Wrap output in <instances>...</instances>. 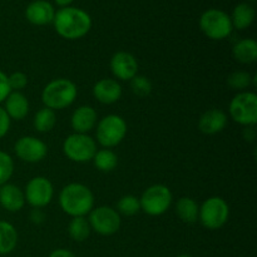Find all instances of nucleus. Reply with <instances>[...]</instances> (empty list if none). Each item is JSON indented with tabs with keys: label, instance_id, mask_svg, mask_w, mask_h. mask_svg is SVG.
<instances>
[{
	"label": "nucleus",
	"instance_id": "f257e3e1",
	"mask_svg": "<svg viewBox=\"0 0 257 257\" xmlns=\"http://www.w3.org/2000/svg\"><path fill=\"white\" fill-rule=\"evenodd\" d=\"M54 28L60 37L74 40L84 37L92 27L89 15L78 8H63L54 15Z\"/></svg>",
	"mask_w": 257,
	"mask_h": 257
},
{
	"label": "nucleus",
	"instance_id": "f03ea898",
	"mask_svg": "<svg viewBox=\"0 0 257 257\" xmlns=\"http://www.w3.org/2000/svg\"><path fill=\"white\" fill-rule=\"evenodd\" d=\"M59 205L67 215L79 217L88 215L93 210L94 197L87 186L82 183H69L60 191Z\"/></svg>",
	"mask_w": 257,
	"mask_h": 257
},
{
	"label": "nucleus",
	"instance_id": "7ed1b4c3",
	"mask_svg": "<svg viewBox=\"0 0 257 257\" xmlns=\"http://www.w3.org/2000/svg\"><path fill=\"white\" fill-rule=\"evenodd\" d=\"M78 94L77 85L69 79L59 78L45 85L42 93V100L50 109H64L75 100Z\"/></svg>",
	"mask_w": 257,
	"mask_h": 257
},
{
	"label": "nucleus",
	"instance_id": "20e7f679",
	"mask_svg": "<svg viewBox=\"0 0 257 257\" xmlns=\"http://www.w3.org/2000/svg\"><path fill=\"white\" fill-rule=\"evenodd\" d=\"M95 135H97L98 142L103 147H115L124 140L125 135H127V123L120 115H105L98 123Z\"/></svg>",
	"mask_w": 257,
	"mask_h": 257
},
{
	"label": "nucleus",
	"instance_id": "39448f33",
	"mask_svg": "<svg viewBox=\"0 0 257 257\" xmlns=\"http://www.w3.org/2000/svg\"><path fill=\"white\" fill-rule=\"evenodd\" d=\"M230 115L238 124L251 127L257 123V95L252 92H240L230 103Z\"/></svg>",
	"mask_w": 257,
	"mask_h": 257
},
{
	"label": "nucleus",
	"instance_id": "423d86ee",
	"mask_svg": "<svg viewBox=\"0 0 257 257\" xmlns=\"http://www.w3.org/2000/svg\"><path fill=\"white\" fill-rule=\"evenodd\" d=\"M63 152L73 162H89L97 152V145L90 136L73 133L63 143Z\"/></svg>",
	"mask_w": 257,
	"mask_h": 257
},
{
	"label": "nucleus",
	"instance_id": "0eeeda50",
	"mask_svg": "<svg viewBox=\"0 0 257 257\" xmlns=\"http://www.w3.org/2000/svg\"><path fill=\"white\" fill-rule=\"evenodd\" d=\"M230 207L221 197H210L202 203L198 211V218L203 227L208 230H218L227 222Z\"/></svg>",
	"mask_w": 257,
	"mask_h": 257
},
{
	"label": "nucleus",
	"instance_id": "6e6552de",
	"mask_svg": "<svg viewBox=\"0 0 257 257\" xmlns=\"http://www.w3.org/2000/svg\"><path fill=\"white\" fill-rule=\"evenodd\" d=\"M172 203V192L165 185H153L140 198L141 210L150 216H161Z\"/></svg>",
	"mask_w": 257,
	"mask_h": 257
},
{
	"label": "nucleus",
	"instance_id": "1a4fd4ad",
	"mask_svg": "<svg viewBox=\"0 0 257 257\" xmlns=\"http://www.w3.org/2000/svg\"><path fill=\"white\" fill-rule=\"evenodd\" d=\"M201 30L210 39L222 40L232 32L231 18L225 12L218 9H210L202 14L200 19Z\"/></svg>",
	"mask_w": 257,
	"mask_h": 257
},
{
	"label": "nucleus",
	"instance_id": "9d476101",
	"mask_svg": "<svg viewBox=\"0 0 257 257\" xmlns=\"http://www.w3.org/2000/svg\"><path fill=\"white\" fill-rule=\"evenodd\" d=\"M89 225L92 230L102 236L114 235L120 227V216L109 206H100L89 212Z\"/></svg>",
	"mask_w": 257,
	"mask_h": 257
},
{
	"label": "nucleus",
	"instance_id": "9b49d317",
	"mask_svg": "<svg viewBox=\"0 0 257 257\" xmlns=\"http://www.w3.org/2000/svg\"><path fill=\"white\" fill-rule=\"evenodd\" d=\"M53 195H54V190H53L52 182L43 176L32 178L27 183L24 192L25 201L34 208H42L49 205Z\"/></svg>",
	"mask_w": 257,
	"mask_h": 257
},
{
	"label": "nucleus",
	"instance_id": "f8f14e48",
	"mask_svg": "<svg viewBox=\"0 0 257 257\" xmlns=\"http://www.w3.org/2000/svg\"><path fill=\"white\" fill-rule=\"evenodd\" d=\"M15 155L27 163H37L44 160L47 156L48 147L39 138L25 136L19 138L14 146Z\"/></svg>",
	"mask_w": 257,
	"mask_h": 257
},
{
	"label": "nucleus",
	"instance_id": "ddd939ff",
	"mask_svg": "<svg viewBox=\"0 0 257 257\" xmlns=\"http://www.w3.org/2000/svg\"><path fill=\"white\" fill-rule=\"evenodd\" d=\"M110 70L119 80H131L137 75V59L131 53L117 52L110 59Z\"/></svg>",
	"mask_w": 257,
	"mask_h": 257
},
{
	"label": "nucleus",
	"instance_id": "4468645a",
	"mask_svg": "<svg viewBox=\"0 0 257 257\" xmlns=\"http://www.w3.org/2000/svg\"><path fill=\"white\" fill-rule=\"evenodd\" d=\"M93 95L103 104H113L122 97V87L115 79L105 78L98 80L93 87Z\"/></svg>",
	"mask_w": 257,
	"mask_h": 257
},
{
	"label": "nucleus",
	"instance_id": "2eb2a0df",
	"mask_svg": "<svg viewBox=\"0 0 257 257\" xmlns=\"http://www.w3.org/2000/svg\"><path fill=\"white\" fill-rule=\"evenodd\" d=\"M0 205L9 212H18L25 205L24 192L13 183L0 186Z\"/></svg>",
	"mask_w": 257,
	"mask_h": 257
},
{
	"label": "nucleus",
	"instance_id": "dca6fc26",
	"mask_svg": "<svg viewBox=\"0 0 257 257\" xmlns=\"http://www.w3.org/2000/svg\"><path fill=\"white\" fill-rule=\"evenodd\" d=\"M227 125V115L221 109H210L201 115L198 130L205 135H216L225 130Z\"/></svg>",
	"mask_w": 257,
	"mask_h": 257
},
{
	"label": "nucleus",
	"instance_id": "f3484780",
	"mask_svg": "<svg viewBox=\"0 0 257 257\" xmlns=\"http://www.w3.org/2000/svg\"><path fill=\"white\" fill-rule=\"evenodd\" d=\"M95 123H97V112L90 105H82L77 108L70 119V124L75 133H84V135L94 128Z\"/></svg>",
	"mask_w": 257,
	"mask_h": 257
},
{
	"label": "nucleus",
	"instance_id": "a211bd4d",
	"mask_svg": "<svg viewBox=\"0 0 257 257\" xmlns=\"http://www.w3.org/2000/svg\"><path fill=\"white\" fill-rule=\"evenodd\" d=\"M25 15L32 24L45 25L53 22L55 12L50 3L44 2V0H37V2H33L32 4H29Z\"/></svg>",
	"mask_w": 257,
	"mask_h": 257
},
{
	"label": "nucleus",
	"instance_id": "6ab92c4d",
	"mask_svg": "<svg viewBox=\"0 0 257 257\" xmlns=\"http://www.w3.org/2000/svg\"><path fill=\"white\" fill-rule=\"evenodd\" d=\"M5 102V112L8 113L10 119L22 120L29 113V102L28 98L20 92H10Z\"/></svg>",
	"mask_w": 257,
	"mask_h": 257
},
{
	"label": "nucleus",
	"instance_id": "aec40b11",
	"mask_svg": "<svg viewBox=\"0 0 257 257\" xmlns=\"http://www.w3.org/2000/svg\"><path fill=\"white\" fill-rule=\"evenodd\" d=\"M232 55L242 64H251L257 59V43L253 39H242L232 48Z\"/></svg>",
	"mask_w": 257,
	"mask_h": 257
},
{
	"label": "nucleus",
	"instance_id": "412c9836",
	"mask_svg": "<svg viewBox=\"0 0 257 257\" xmlns=\"http://www.w3.org/2000/svg\"><path fill=\"white\" fill-rule=\"evenodd\" d=\"M18 245V232L12 223L0 221V255L13 252Z\"/></svg>",
	"mask_w": 257,
	"mask_h": 257
},
{
	"label": "nucleus",
	"instance_id": "4be33fe9",
	"mask_svg": "<svg viewBox=\"0 0 257 257\" xmlns=\"http://www.w3.org/2000/svg\"><path fill=\"white\" fill-rule=\"evenodd\" d=\"M200 206L193 198L181 197L176 203V213L186 223H193L198 218Z\"/></svg>",
	"mask_w": 257,
	"mask_h": 257
},
{
	"label": "nucleus",
	"instance_id": "5701e85b",
	"mask_svg": "<svg viewBox=\"0 0 257 257\" xmlns=\"http://www.w3.org/2000/svg\"><path fill=\"white\" fill-rule=\"evenodd\" d=\"M253 19H255V9L250 4H238L233 9L231 23L236 29L243 30L252 24Z\"/></svg>",
	"mask_w": 257,
	"mask_h": 257
},
{
	"label": "nucleus",
	"instance_id": "b1692460",
	"mask_svg": "<svg viewBox=\"0 0 257 257\" xmlns=\"http://www.w3.org/2000/svg\"><path fill=\"white\" fill-rule=\"evenodd\" d=\"M89 221L84 217V216H79V217H73L70 221L69 226H68V233H69L70 238L77 242H83L87 240L90 235Z\"/></svg>",
	"mask_w": 257,
	"mask_h": 257
},
{
	"label": "nucleus",
	"instance_id": "393cba45",
	"mask_svg": "<svg viewBox=\"0 0 257 257\" xmlns=\"http://www.w3.org/2000/svg\"><path fill=\"white\" fill-rule=\"evenodd\" d=\"M57 123V115L55 112L50 108H42L37 112L34 117V128L38 132H50Z\"/></svg>",
	"mask_w": 257,
	"mask_h": 257
},
{
	"label": "nucleus",
	"instance_id": "a878e982",
	"mask_svg": "<svg viewBox=\"0 0 257 257\" xmlns=\"http://www.w3.org/2000/svg\"><path fill=\"white\" fill-rule=\"evenodd\" d=\"M93 161H94V166L102 172H110L115 168L118 163L117 155H115L113 151L107 150H100L97 151L93 157Z\"/></svg>",
	"mask_w": 257,
	"mask_h": 257
},
{
	"label": "nucleus",
	"instance_id": "bb28decb",
	"mask_svg": "<svg viewBox=\"0 0 257 257\" xmlns=\"http://www.w3.org/2000/svg\"><path fill=\"white\" fill-rule=\"evenodd\" d=\"M256 85V75L251 77L247 72H233L227 77L228 87L235 90H243L251 85V83Z\"/></svg>",
	"mask_w": 257,
	"mask_h": 257
},
{
	"label": "nucleus",
	"instance_id": "cd10ccee",
	"mask_svg": "<svg viewBox=\"0 0 257 257\" xmlns=\"http://www.w3.org/2000/svg\"><path fill=\"white\" fill-rule=\"evenodd\" d=\"M140 198H137L136 196H123L117 203V212L122 213L124 216H133L140 212Z\"/></svg>",
	"mask_w": 257,
	"mask_h": 257
},
{
	"label": "nucleus",
	"instance_id": "c85d7f7f",
	"mask_svg": "<svg viewBox=\"0 0 257 257\" xmlns=\"http://www.w3.org/2000/svg\"><path fill=\"white\" fill-rule=\"evenodd\" d=\"M14 173V161L7 152L0 151V186L8 183Z\"/></svg>",
	"mask_w": 257,
	"mask_h": 257
},
{
	"label": "nucleus",
	"instance_id": "c756f323",
	"mask_svg": "<svg viewBox=\"0 0 257 257\" xmlns=\"http://www.w3.org/2000/svg\"><path fill=\"white\" fill-rule=\"evenodd\" d=\"M130 82L131 89L138 97H147L152 92V83L148 78L143 77V75H136Z\"/></svg>",
	"mask_w": 257,
	"mask_h": 257
},
{
	"label": "nucleus",
	"instance_id": "7c9ffc66",
	"mask_svg": "<svg viewBox=\"0 0 257 257\" xmlns=\"http://www.w3.org/2000/svg\"><path fill=\"white\" fill-rule=\"evenodd\" d=\"M8 83L12 92H19L28 84V77L23 72H14L8 77Z\"/></svg>",
	"mask_w": 257,
	"mask_h": 257
},
{
	"label": "nucleus",
	"instance_id": "2f4dec72",
	"mask_svg": "<svg viewBox=\"0 0 257 257\" xmlns=\"http://www.w3.org/2000/svg\"><path fill=\"white\" fill-rule=\"evenodd\" d=\"M10 92L12 90H10L9 83H8V75L3 70H0V103L7 99Z\"/></svg>",
	"mask_w": 257,
	"mask_h": 257
},
{
	"label": "nucleus",
	"instance_id": "473e14b6",
	"mask_svg": "<svg viewBox=\"0 0 257 257\" xmlns=\"http://www.w3.org/2000/svg\"><path fill=\"white\" fill-rule=\"evenodd\" d=\"M10 118L8 115V113L5 112L4 108L0 107V138L5 137L7 133L9 132L10 128Z\"/></svg>",
	"mask_w": 257,
	"mask_h": 257
},
{
	"label": "nucleus",
	"instance_id": "72a5a7b5",
	"mask_svg": "<svg viewBox=\"0 0 257 257\" xmlns=\"http://www.w3.org/2000/svg\"><path fill=\"white\" fill-rule=\"evenodd\" d=\"M44 220H45V215L40 208H34V210H32V212H30V221H32L33 223H35V225H40V223L44 222Z\"/></svg>",
	"mask_w": 257,
	"mask_h": 257
},
{
	"label": "nucleus",
	"instance_id": "f704fd0d",
	"mask_svg": "<svg viewBox=\"0 0 257 257\" xmlns=\"http://www.w3.org/2000/svg\"><path fill=\"white\" fill-rule=\"evenodd\" d=\"M49 257H77L72 251L65 250V248H58L50 253Z\"/></svg>",
	"mask_w": 257,
	"mask_h": 257
},
{
	"label": "nucleus",
	"instance_id": "c9c22d12",
	"mask_svg": "<svg viewBox=\"0 0 257 257\" xmlns=\"http://www.w3.org/2000/svg\"><path fill=\"white\" fill-rule=\"evenodd\" d=\"M243 136H245V138L247 141H253V138H255V130L253 128H246L243 131Z\"/></svg>",
	"mask_w": 257,
	"mask_h": 257
},
{
	"label": "nucleus",
	"instance_id": "e433bc0d",
	"mask_svg": "<svg viewBox=\"0 0 257 257\" xmlns=\"http://www.w3.org/2000/svg\"><path fill=\"white\" fill-rule=\"evenodd\" d=\"M55 2H57L58 5H62V7H67V5L70 4L73 0H55Z\"/></svg>",
	"mask_w": 257,
	"mask_h": 257
},
{
	"label": "nucleus",
	"instance_id": "4c0bfd02",
	"mask_svg": "<svg viewBox=\"0 0 257 257\" xmlns=\"http://www.w3.org/2000/svg\"><path fill=\"white\" fill-rule=\"evenodd\" d=\"M177 257H192V256H190V255H180V256H177Z\"/></svg>",
	"mask_w": 257,
	"mask_h": 257
}]
</instances>
